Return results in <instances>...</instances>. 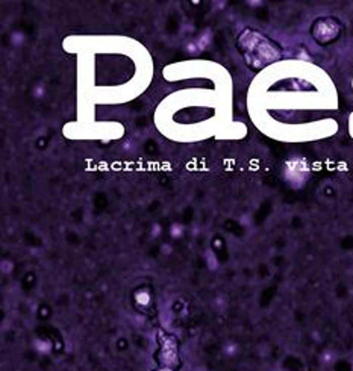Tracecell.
Masks as SVG:
<instances>
[{
  "mask_svg": "<svg viewBox=\"0 0 353 371\" xmlns=\"http://www.w3.org/2000/svg\"><path fill=\"white\" fill-rule=\"evenodd\" d=\"M341 32V24L335 18H320L317 23H314L312 33L317 38L319 43H332Z\"/></svg>",
  "mask_w": 353,
  "mask_h": 371,
  "instance_id": "6da1fadb",
  "label": "cell"
},
{
  "mask_svg": "<svg viewBox=\"0 0 353 371\" xmlns=\"http://www.w3.org/2000/svg\"><path fill=\"white\" fill-rule=\"evenodd\" d=\"M160 343H161V349L155 353V359H156L158 365L177 370L180 362H179L176 343L172 338H169V335H167V344H164L163 341H160Z\"/></svg>",
  "mask_w": 353,
  "mask_h": 371,
  "instance_id": "7a4b0ae2",
  "label": "cell"
},
{
  "mask_svg": "<svg viewBox=\"0 0 353 371\" xmlns=\"http://www.w3.org/2000/svg\"><path fill=\"white\" fill-rule=\"evenodd\" d=\"M153 371H177V370H175V368H169V367H158L156 370Z\"/></svg>",
  "mask_w": 353,
  "mask_h": 371,
  "instance_id": "3957f363",
  "label": "cell"
}]
</instances>
